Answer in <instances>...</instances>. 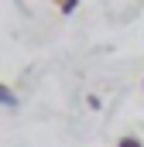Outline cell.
I'll use <instances>...</instances> for the list:
<instances>
[{
	"label": "cell",
	"instance_id": "obj_1",
	"mask_svg": "<svg viewBox=\"0 0 144 147\" xmlns=\"http://www.w3.org/2000/svg\"><path fill=\"white\" fill-rule=\"evenodd\" d=\"M0 106H17V96L7 82H0Z\"/></svg>",
	"mask_w": 144,
	"mask_h": 147
},
{
	"label": "cell",
	"instance_id": "obj_2",
	"mask_svg": "<svg viewBox=\"0 0 144 147\" xmlns=\"http://www.w3.org/2000/svg\"><path fill=\"white\" fill-rule=\"evenodd\" d=\"M52 3H55V10H58V14H72V10L79 7V0H52Z\"/></svg>",
	"mask_w": 144,
	"mask_h": 147
},
{
	"label": "cell",
	"instance_id": "obj_3",
	"mask_svg": "<svg viewBox=\"0 0 144 147\" xmlns=\"http://www.w3.org/2000/svg\"><path fill=\"white\" fill-rule=\"evenodd\" d=\"M117 147H144V144H141V137H134V134H124V137L117 140Z\"/></svg>",
	"mask_w": 144,
	"mask_h": 147
}]
</instances>
